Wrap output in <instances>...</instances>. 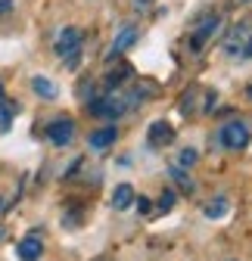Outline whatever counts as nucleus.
Segmentation results:
<instances>
[{"instance_id":"10","label":"nucleus","mask_w":252,"mask_h":261,"mask_svg":"<svg viewBox=\"0 0 252 261\" xmlns=\"http://www.w3.org/2000/svg\"><path fill=\"white\" fill-rule=\"evenodd\" d=\"M137 199V196H134V187L131 184H121V187H115V193H112V208H128L131 202Z\"/></svg>"},{"instance_id":"25","label":"nucleus","mask_w":252,"mask_h":261,"mask_svg":"<svg viewBox=\"0 0 252 261\" xmlns=\"http://www.w3.org/2000/svg\"><path fill=\"white\" fill-rule=\"evenodd\" d=\"M0 237H4V230H0Z\"/></svg>"},{"instance_id":"15","label":"nucleus","mask_w":252,"mask_h":261,"mask_svg":"<svg viewBox=\"0 0 252 261\" xmlns=\"http://www.w3.org/2000/svg\"><path fill=\"white\" fill-rule=\"evenodd\" d=\"M19 106H4V100H0V130H10V121H13V112Z\"/></svg>"},{"instance_id":"16","label":"nucleus","mask_w":252,"mask_h":261,"mask_svg":"<svg viewBox=\"0 0 252 261\" xmlns=\"http://www.w3.org/2000/svg\"><path fill=\"white\" fill-rule=\"evenodd\" d=\"M224 212H228V202H224V199H218V202H209V205H206V218H221Z\"/></svg>"},{"instance_id":"11","label":"nucleus","mask_w":252,"mask_h":261,"mask_svg":"<svg viewBox=\"0 0 252 261\" xmlns=\"http://www.w3.org/2000/svg\"><path fill=\"white\" fill-rule=\"evenodd\" d=\"M168 177H171V180H174V184L181 187V193H187V196H190V193L196 190V184L190 180V174H187V171H184L181 165H171V168H168Z\"/></svg>"},{"instance_id":"4","label":"nucleus","mask_w":252,"mask_h":261,"mask_svg":"<svg viewBox=\"0 0 252 261\" xmlns=\"http://www.w3.org/2000/svg\"><path fill=\"white\" fill-rule=\"evenodd\" d=\"M47 137L53 146H69L72 137H75V121L72 118H56L50 127H47Z\"/></svg>"},{"instance_id":"20","label":"nucleus","mask_w":252,"mask_h":261,"mask_svg":"<svg viewBox=\"0 0 252 261\" xmlns=\"http://www.w3.org/2000/svg\"><path fill=\"white\" fill-rule=\"evenodd\" d=\"M134 7L137 10H146V7H153V0H134Z\"/></svg>"},{"instance_id":"18","label":"nucleus","mask_w":252,"mask_h":261,"mask_svg":"<svg viewBox=\"0 0 252 261\" xmlns=\"http://www.w3.org/2000/svg\"><path fill=\"white\" fill-rule=\"evenodd\" d=\"M149 208H153V202L146 199V196H140V199H137V212H140V215H146Z\"/></svg>"},{"instance_id":"12","label":"nucleus","mask_w":252,"mask_h":261,"mask_svg":"<svg viewBox=\"0 0 252 261\" xmlns=\"http://www.w3.org/2000/svg\"><path fill=\"white\" fill-rule=\"evenodd\" d=\"M31 90H35L38 96H44V100H53V96H56V84H53V81H47L44 75L31 78Z\"/></svg>"},{"instance_id":"9","label":"nucleus","mask_w":252,"mask_h":261,"mask_svg":"<svg viewBox=\"0 0 252 261\" xmlns=\"http://www.w3.org/2000/svg\"><path fill=\"white\" fill-rule=\"evenodd\" d=\"M134 41H137V28H134V25H124L118 35H115V41H112V53H109V59H112V56H118V53H124Z\"/></svg>"},{"instance_id":"13","label":"nucleus","mask_w":252,"mask_h":261,"mask_svg":"<svg viewBox=\"0 0 252 261\" xmlns=\"http://www.w3.org/2000/svg\"><path fill=\"white\" fill-rule=\"evenodd\" d=\"M131 75H134L131 65H121V69H115V72H109V75H106V84H112V87H115V84H121V81H128Z\"/></svg>"},{"instance_id":"5","label":"nucleus","mask_w":252,"mask_h":261,"mask_svg":"<svg viewBox=\"0 0 252 261\" xmlns=\"http://www.w3.org/2000/svg\"><path fill=\"white\" fill-rule=\"evenodd\" d=\"M218 25H221V19H218L215 13H206V16L196 22V28H193V50H196V47H203V44L215 35Z\"/></svg>"},{"instance_id":"8","label":"nucleus","mask_w":252,"mask_h":261,"mask_svg":"<svg viewBox=\"0 0 252 261\" xmlns=\"http://www.w3.org/2000/svg\"><path fill=\"white\" fill-rule=\"evenodd\" d=\"M19 258L22 261H38L41 255H44V243H41V237L38 233H31V237H25L22 243H19Z\"/></svg>"},{"instance_id":"2","label":"nucleus","mask_w":252,"mask_h":261,"mask_svg":"<svg viewBox=\"0 0 252 261\" xmlns=\"http://www.w3.org/2000/svg\"><path fill=\"white\" fill-rule=\"evenodd\" d=\"M249 140H252V134H249V124H246V121H228V124L221 127V143H224L228 149H234V152L246 149Z\"/></svg>"},{"instance_id":"6","label":"nucleus","mask_w":252,"mask_h":261,"mask_svg":"<svg viewBox=\"0 0 252 261\" xmlns=\"http://www.w3.org/2000/svg\"><path fill=\"white\" fill-rule=\"evenodd\" d=\"M115 140H118V127H115V124H106V127H100V130H93L87 143H90V149L103 152V149H109Z\"/></svg>"},{"instance_id":"19","label":"nucleus","mask_w":252,"mask_h":261,"mask_svg":"<svg viewBox=\"0 0 252 261\" xmlns=\"http://www.w3.org/2000/svg\"><path fill=\"white\" fill-rule=\"evenodd\" d=\"M13 10V0H0V13H10Z\"/></svg>"},{"instance_id":"17","label":"nucleus","mask_w":252,"mask_h":261,"mask_svg":"<svg viewBox=\"0 0 252 261\" xmlns=\"http://www.w3.org/2000/svg\"><path fill=\"white\" fill-rule=\"evenodd\" d=\"M196 159H199L196 149H184L181 159H178V165H181V168H190V165H196Z\"/></svg>"},{"instance_id":"1","label":"nucleus","mask_w":252,"mask_h":261,"mask_svg":"<svg viewBox=\"0 0 252 261\" xmlns=\"http://www.w3.org/2000/svg\"><path fill=\"white\" fill-rule=\"evenodd\" d=\"M56 53L66 59L69 69H75L78 56H81V31L78 28H62L59 38H56Z\"/></svg>"},{"instance_id":"7","label":"nucleus","mask_w":252,"mask_h":261,"mask_svg":"<svg viewBox=\"0 0 252 261\" xmlns=\"http://www.w3.org/2000/svg\"><path fill=\"white\" fill-rule=\"evenodd\" d=\"M171 140H174V127H171L168 121H153V124H149V143H153V146L162 149V146H168Z\"/></svg>"},{"instance_id":"14","label":"nucleus","mask_w":252,"mask_h":261,"mask_svg":"<svg viewBox=\"0 0 252 261\" xmlns=\"http://www.w3.org/2000/svg\"><path fill=\"white\" fill-rule=\"evenodd\" d=\"M174 202H178V193H174V190H162V196H159V202H156V208H159V212H171Z\"/></svg>"},{"instance_id":"22","label":"nucleus","mask_w":252,"mask_h":261,"mask_svg":"<svg viewBox=\"0 0 252 261\" xmlns=\"http://www.w3.org/2000/svg\"><path fill=\"white\" fill-rule=\"evenodd\" d=\"M0 100H4V84H0Z\"/></svg>"},{"instance_id":"24","label":"nucleus","mask_w":252,"mask_h":261,"mask_svg":"<svg viewBox=\"0 0 252 261\" xmlns=\"http://www.w3.org/2000/svg\"><path fill=\"white\" fill-rule=\"evenodd\" d=\"M0 208H4V199H0Z\"/></svg>"},{"instance_id":"21","label":"nucleus","mask_w":252,"mask_h":261,"mask_svg":"<svg viewBox=\"0 0 252 261\" xmlns=\"http://www.w3.org/2000/svg\"><path fill=\"white\" fill-rule=\"evenodd\" d=\"M243 56H252V35L246 38V53H243Z\"/></svg>"},{"instance_id":"3","label":"nucleus","mask_w":252,"mask_h":261,"mask_svg":"<svg viewBox=\"0 0 252 261\" xmlns=\"http://www.w3.org/2000/svg\"><path fill=\"white\" fill-rule=\"evenodd\" d=\"M124 109H128V106H124L118 96H100V100L87 103V112H90V115H97V118H118Z\"/></svg>"},{"instance_id":"23","label":"nucleus","mask_w":252,"mask_h":261,"mask_svg":"<svg viewBox=\"0 0 252 261\" xmlns=\"http://www.w3.org/2000/svg\"><path fill=\"white\" fill-rule=\"evenodd\" d=\"M249 100H252V84H249Z\"/></svg>"}]
</instances>
